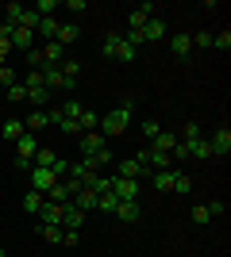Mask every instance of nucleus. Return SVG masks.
Returning a JSON list of instances; mask_svg holds the SVG:
<instances>
[{
  "mask_svg": "<svg viewBox=\"0 0 231 257\" xmlns=\"http://www.w3.org/2000/svg\"><path fill=\"white\" fill-rule=\"evenodd\" d=\"M131 100H123V104H116L108 111V115L100 119V131H104V135H127V127H131Z\"/></svg>",
  "mask_w": 231,
  "mask_h": 257,
  "instance_id": "nucleus-1",
  "label": "nucleus"
},
{
  "mask_svg": "<svg viewBox=\"0 0 231 257\" xmlns=\"http://www.w3.org/2000/svg\"><path fill=\"white\" fill-rule=\"evenodd\" d=\"M35 150H39V139H35L31 131H27L23 139H16V161H23V165H31Z\"/></svg>",
  "mask_w": 231,
  "mask_h": 257,
  "instance_id": "nucleus-2",
  "label": "nucleus"
},
{
  "mask_svg": "<svg viewBox=\"0 0 231 257\" xmlns=\"http://www.w3.org/2000/svg\"><path fill=\"white\" fill-rule=\"evenodd\" d=\"M62 226H66V230H81V226H85V211H81L73 200L62 204Z\"/></svg>",
  "mask_w": 231,
  "mask_h": 257,
  "instance_id": "nucleus-3",
  "label": "nucleus"
},
{
  "mask_svg": "<svg viewBox=\"0 0 231 257\" xmlns=\"http://www.w3.org/2000/svg\"><path fill=\"white\" fill-rule=\"evenodd\" d=\"M54 173H50V169H35V165H31V188H35V192H50V188H54Z\"/></svg>",
  "mask_w": 231,
  "mask_h": 257,
  "instance_id": "nucleus-4",
  "label": "nucleus"
},
{
  "mask_svg": "<svg viewBox=\"0 0 231 257\" xmlns=\"http://www.w3.org/2000/svg\"><path fill=\"white\" fill-rule=\"evenodd\" d=\"M39 50H43V69H46V65H62V62H66V46H62V43H43Z\"/></svg>",
  "mask_w": 231,
  "mask_h": 257,
  "instance_id": "nucleus-5",
  "label": "nucleus"
},
{
  "mask_svg": "<svg viewBox=\"0 0 231 257\" xmlns=\"http://www.w3.org/2000/svg\"><path fill=\"white\" fill-rule=\"evenodd\" d=\"M112 192L120 200H135L139 196V181H127V177H112Z\"/></svg>",
  "mask_w": 231,
  "mask_h": 257,
  "instance_id": "nucleus-6",
  "label": "nucleus"
},
{
  "mask_svg": "<svg viewBox=\"0 0 231 257\" xmlns=\"http://www.w3.org/2000/svg\"><path fill=\"white\" fill-rule=\"evenodd\" d=\"M208 142H212V154H216V158H227V154H231V131L227 127H220Z\"/></svg>",
  "mask_w": 231,
  "mask_h": 257,
  "instance_id": "nucleus-7",
  "label": "nucleus"
},
{
  "mask_svg": "<svg viewBox=\"0 0 231 257\" xmlns=\"http://www.w3.org/2000/svg\"><path fill=\"white\" fill-rule=\"evenodd\" d=\"M143 173H146V165H139L135 158H123L120 165H116V177H127V181H139Z\"/></svg>",
  "mask_w": 231,
  "mask_h": 257,
  "instance_id": "nucleus-8",
  "label": "nucleus"
},
{
  "mask_svg": "<svg viewBox=\"0 0 231 257\" xmlns=\"http://www.w3.org/2000/svg\"><path fill=\"white\" fill-rule=\"evenodd\" d=\"M12 50H35V31H27V27H16L12 31Z\"/></svg>",
  "mask_w": 231,
  "mask_h": 257,
  "instance_id": "nucleus-9",
  "label": "nucleus"
},
{
  "mask_svg": "<svg viewBox=\"0 0 231 257\" xmlns=\"http://www.w3.org/2000/svg\"><path fill=\"white\" fill-rule=\"evenodd\" d=\"M112 215H120L123 223H139V215H143V207H139V200H120V207Z\"/></svg>",
  "mask_w": 231,
  "mask_h": 257,
  "instance_id": "nucleus-10",
  "label": "nucleus"
},
{
  "mask_svg": "<svg viewBox=\"0 0 231 257\" xmlns=\"http://www.w3.org/2000/svg\"><path fill=\"white\" fill-rule=\"evenodd\" d=\"M185 146H189V158H197V161H212L216 158V154H212V142L204 139V135H200L197 142H185Z\"/></svg>",
  "mask_w": 231,
  "mask_h": 257,
  "instance_id": "nucleus-11",
  "label": "nucleus"
},
{
  "mask_svg": "<svg viewBox=\"0 0 231 257\" xmlns=\"http://www.w3.org/2000/svg\"><path fill=\"white\" fill-rule=\"evenodd\" d=\"M139 35H143V43H162V39H166V23L154 16V20H146V27Z\"/></svg>",
  "mask_w": 231,
  "mask_h": 257,
  "instance_id": "nucleus-12",
  "label": "nucleus"
},
{
  "mask_svg": "<svg viewBox=\"0 0 231 257\" xmlns=\"http://www.w3.org/2000/svg\"><path fill=\"white\" fill-rule=\"evenodd\" d=\"M39 219H43V226H62V204H50V200H46Z\"/></svg>",
  "mask_w": 231,
  "mask_h": 257,
  "instance_id": "nucleus-13",
  "label": "nucleus"
},
{
  "mask_svg": "<svg viewBox=\"0 0 231 257\" xmlns=\"http://www.w3.org/2000/svg\"><path fill=\"white\" fill-rule=\"evenodd\" d=\"M177 169V165H174ZM174 169H158V173H150V184L158 188V192H174Z\"/></svg>",
  "mask_w": 231,
  "mask_h": 257,
  "instance_id": "nucleus-14",
  "label": "nucleus"
},
{
  "mask_svg": "<svg viewBox=\"0 0 231 257\" xmlns=\"http://www.w3.org/2000/svg\"><path fill=\"white\" fill-rule=\"evenodd\" d=\"M81 150H85V158H93V154L108 150V146H104V139H100L97 131H89V135H81Z\"/></svg>",
  "mask_w": 231,
  "mask_h": 257,
  "instance_id": "nucleus-15",
  "label": "nucleus"
},
{
  "mask_svg": "<svg viewBox=\"0 0 231 257\" xmlns=\"http://www.w3.org/2000/svg\"><path fill=\"white\" fill-rule=\"evenodd\" d=\"M43 204H46V196H43V192H35V188L20 200V207H23L27 215H39V211H43Z\"/></svg>",
  "mask_w": 231,
  "mask_h": 257,
  "instance_id": "nucleus-16",
  "label": "nucleus"
},
{
  "mask_svg": "<svg viewBox=\"0 0 231 257\" xmlns=\"http://www.w3.org/2000/svg\"><path fill=\"white\" fill-rule=\"evenodd\" d=\"M58 69H62V88L69 92V88L77 85V77H81V65H77V62H62Z\"/></svg>",
  "mask_w": 231,
  "mask_h": 257,
  "instance_id": "nucleus-17",
  "label": "nucleus"
},
{
  "mask_svg": "<svg viewBox=\"0 0 231 257\" xmlns=\"http://www.w3.org/2000/svg\"><path fill=\"white\" fill-rule=\"evenodd\" d=\"M58 27H62V23H58L54 16H46V20H39V27H35V35H43L46 43H54V39H58Z\"/></svg>",
  "mask_w": 231,
  "mask_h": 257,
  "instance_id": "nucleus-18",
  "label": "nucleus"
},
{
  "mask_svg": "<svg viewBox=\"0 0 231 257\" xmlns=\"http://www.w3.org/2000/svg\"><path fill=\"white\" fill-rule=\"evenodd\" d=\"M54 161H58V154L50 150V146H39V150H35V158H31V165H35V169H50Z\"/></svg>",
  "mask_w": 231,
  "mask_h": 257,
  "instance_id": "nucleus-19",
  "label": "nucleus"
},
{
  "mask_svg": "<svg viewBox=\"0 0 231 257\" xmlns=\"http://www.w3.org/2000/svg\"><path fill=\"white\" fill-rule=\"evenodd\" d=\"M73 204L81 207L85 215H89V211H97V192H93V188H81V192L73 196Z\"/></svg>",
  "mask_w": 231,
  "mask_h": 257,
  "instance_id": "nucleus-20",
  "label": "nucleus"
},
{
  "mask_svg": "<svg viewBox=\"0 0 231 257\" xmlns=\"http://www.w3.org/2000/svg\"><path fill=\"white\" fill-rule=\"evenodd\" d=\"M23 127L31 131V135H39L43 127H50V119H46V111H31V115L23 119Z\"/></svg>",
  "mask_w": 231,
  "mask_h": 257,
  "instance_id": "nucleus-21",
  "label": "nucleus"
},
{
  "mask_svg": "<svg viewBox=\"0 0 231 257\" xmlns=\"http://www.w3.org/2000/svg\"><path fill=\"white\" fill-rule=\"evenodd\" d=\"M77 127H81V135H89V131H97V127H100V115H97V111H89V107H85V111L77 115Z\"/></svg>",
  "mask_w": 231,
  "mask_h": 257,
  "instance_id": "nucleus-22",
  "label": "nucleus"
},
{
  "mask_svg": "<svg viewBox=\"0 0 231 257\" xmlns=\"http://www.w3.org/2000/svg\"><path fill=\"white\" fill-rule=\"evenodd\" d=\"M170 50H174L177 58H189V50H193V39H189V35H174V39H170Z\"/></svg>",
  "mask_w": 231,
  "mask_h": 257,
  "instance_id": "nucleus-23",
  "label": "nucleus"
},
{
  "mask_svg": "<svg viewBox=\"0 0 231 257\" xmlns=\"http://www.w3.org/2000/svg\"><path fill=\"white\" fill-rule=\"evenodd\" d=\"M27 104H35V111H43V104H50V88H27Z\"/></svg>",
  "mask_w": 231,
  "mask_h": 257,
  "instance_id": "nucleus-24",
  "label": "nucleus"
},
{
  "mask_svg": "<svg viewBox=\"0 0 231 257\" xmlns=\"http://www.w3.org/2000/svg\"><path fill=\"white\" fill-rule=\"evenodd\" d=\"M23 135H27V127H23V119H8V123H4V139H8V142L23 139Z\"/></svg>",
  "mask_w": 231,
  "mask_h": 257,
  "instance_id": "nucleus-25",
  "label": "nucleus"
},
{
  "mask_svg": "<svg viewBox=\"0 0 231 257\" xmlns=\"http://www.w3.org/2000/svg\"><path fill=\"white\" fill-rule=\"evenodd\" d=\"M139 135H143L146 142H154L158 135H162V123H158V119H143V127H139Z\"/></svg>",
  "mask_w": 231,
  "mask_h": 257,
  "instance_id": "nucleus-26",
  "label": "nucleus"
},
{
  "mask_svg": "<svg viewBox=\"0 0 231 257\" xmlns=\"http://www.w3.org/2000/svg\"><path fill=\"white\" fill-rule=\"evenodd\" d=\"M150 146H154V150H162V154H174V146H177V135H166V131H162V135H158V139H154Z\"/></svg>",
  "mask_w": 231,
  "mask_h": 257,
  "instance_id": "nucleus-27",
  "label": "nucleus"
},
{
  "mask_svg": "<svg viewBox=\"0 0 231 257\" xmlns=\"http://www.w3.org/2000/svg\"><path fill=\"white\" fill-rule=\"evenodd\" d=\"M135 54H139V46H131V43H123V39H120V50H116V62L131 65V62H135Z\"/></svg>",
  "mask_w": 231,
  "mask_h": 257,
  "instance_id": "nucleus-28",
  "label": "nucleus"
},
{
  "mask_svg": "<svg viewBox=\"0 0 231 257\" xmlns=\"http://www.w3.org/2000/svg\"><path fill=\"white\" fill-rule=\"evenodd\" d=\"M46 200H50V204H69V200H73V196H69V192H66V184L58 181V184H54V188H50V192H46Z\"/></svg>",
  "mask_w": 231,
  "mask_h": 257,
  "instance_id": "nucleus-29",
  "label": "nucleus"
},
{
  "mask_svg": "<svg viewBox=\"0 0 231 257\" xmlns=\"http://www.w3.org/2000/svg\"><path fill=\"white\" fill-rule=\"evenodd\" d=\"M77 35H81V31H77V23H62V27H58V39H54V43L66 46V43H73Z\"/></svg>",
  "mask_w": 231,
  "mask_h": 257,
  "instance_id": "nucleus-30",
  "label": "nucleus"
},
{
  "mask_svg": "<svg viewBox=\"0 0 231 257\" xmlns=\"http://www.w3.org/2000/svg\"><path fill=\"white\" fill-rule=\"evenodd\" d=\"M97 207H100V211H116V207H120V196H116V192H100Z\"/></svg>",
  "mask_w": 231,
  "mask_h": 257,
  "instance_id": "nucleus-31",
  "label": "nucleus"
},
{
  "mask_svg": "<svg viewBox=\"0 0 231 257\" xmlns=\"http://www.w3.org/2000/svg\"><path fill=\"white\" fill-rule=\"evenodd\" d=\"M174 192H181V196H189L193 192V181H189L181 169H174Z\"/></svg>",
  "mask_w": 231,
  "mask_h": 257,
  "instance_id": "nucleus-32",
  "label": "nucleus"
},
{
  "mask_svg": "<svg viewBox=\"0 0 231 257\" xmlns=\"http://www.w3.org/2000/svg\"><path fill=\"white\" fill-rule=\"evenodd\" d=\"M120 39H123V35H108V39L100 43V50H104V58H112V62H116V50H120Z\"/></svg>",
  "mask_w": 231,
  "mask_h": 257,
  "instance_id": "nucleus-33",
  "label": "nucleus"
},
{
  "mask_svg": "<svg viewBox=\"0 0 231 257\" xmlns=\"http://www.w3.org/2000/svg\"><path fill=\"white\" fill-rule=\"evenodd\" d=\"M193 223H197V226H208V223H212L208 204H197V207H193Z\"/></svg>",
  "mask_w": 231,
  "mask_h": 257,
  "instance_id": "nucleus-34",
  "label": "nucleus"
},
{
  "mask_svg": "<svg viewBox=\"0 0 231 257\" xmlns=\"http://www.w3.org/2000/svg\"><path fill=\"white\" fill-rule=\"evenodd\" d=\"M39 234H43V242L58 246V242H62V226H39Z\"/></svg>",
  "mask_w": 231,
  "mask_h": 257,
  "instance_id": "nucleus-35",
  "label": "nucleus"
},
{
  "mask_svg": "<svg viewBox=\"0 0 231 257\" xmlns=\"http://www.w3.org/2000/svg\"><path fill=\"white\" fill-rule=\"evenodd\" d=\"M197 139H200V127H197V123H185L181 135H177V142H197Z\"/></svg>",
  "mask_w": 231,
  "mask_h": 257,
  "instance_id": "nucleus-36",
  "label": "nucleus"
},
{
  "mask_svg": "<svg viewBox=\"0 0 231 257\" xmlns=\"http://www.w3.org/2000/svg\"><path fill=\"white\" fill-rule=\"evenodd\" d=\"M212 46H216V50H223V54L231 50V31H227V27H223L220 35H212Z\"/></svg>",
  "mask_w": 231,
  "mask_h": 257,
  "instance_id": "nucleus-37",
  "label": "nucleus"
},
{
  "mask_svg": "<svg viewBox=\"0 0 231 257\" xmlns=\"http://www.w3.org/2000/svg\"><path fill=\"white\" fill-rule=\"evenodd\" d=\"M58 8H62L58 0H39V8H35V12H39V20H46V16H54Z\"/></svg>",
  "mask_w": 231,
  "mask_h": 257,
  "instance_id": "nucleus-38",
  "label": "nucleus"
},
{
  "mask_svg": "<svg viewBox=\"0 0 231 257\" xmlns=\"http://www.w3.org/2000/svg\"><path fill=\"white\" fill-rule=\"evenodd\" d=\"M62 246H81V230H66V226H62Z\"/></svg>",
  "mask_w": 231,
  "mask_h": 257,
  "instance_id": "nucleus-39",
  "label": "nucleus"
},
{
  "mask_svg": "<svg viewBox=\"0 0 231 257\" xmlns=\"http://www.w3.org/2000/svg\"><path fill=\"white\" fill-rule=\"evenodd\" d=\"M8 16H4V23H12V27H16V23H20V16H23V4H8Z\"/></svg>",
  "mask_w": 231,
  "mask_h": 257,
  "instance_id": "nucleus-40",
  "label": "nucleus"
},
{
  "mask_svg": "<svg viewBox=\"0 0 231 257\" xmlns=\"http://www.w3.org/2000/svg\"><path fill=\"white\" fill-rule=\"evenodd\" d=\"M0 85H4V88H12V85H16V73H12V65H8V62L0 65Z\"/></svg>",
  "mask_w": 231,
  "mask_h": 257,
  "instance_id": "nucleus-41",
  "label": "nucleus"
},
{
  "mask_svg": "<svg viewBox=\"0 0 231 257\" xmlns=\"http://www.w3.org/2000/svg\"><path fill=\"white\" fill-rule=\"evenodd\" d=\"M58 131H66V135H81V127H77V119H62V123H58Z\"/></svg>",
  "mask_w": 231,
  "mask_h": 257,
  "instance_id": "nucleus-42",
  "label": "nucleus"
},
{
  "mask_svg": "<svg viewBox=\"0 0 231 257\" xmlns=\"http://www.w3.org/2000/svg\"><path fill=\"white\" fill-rule=\"evenodd\" d=\"M193 39V46H212V35L208 31H197V35H189Z\"/></svg>",
  "mask_w": 231,
  "mask_h": 257,
  "instance_id": "nucleus-43",
  "label": "nucleus"
},
{
  "mask_svg": "<svg viewBox=\"0 0 231 257\" xmlns=\"http://www.w3.org/2000/svg\"><path fill=\"white\" fill-rule=\"evenodd\" d=\"M8 100H27V88H23V85H12L8 88Z\"/></svg>",
  "mask_w": 231,
  "mask_h": 257,
  "instance_id": "nucleus-44",
  "label": "nucleus"
},
{
  "mask_svg": "<svg viewBox=\"0 0 231 257\" xmlns=\"http://www.w3.org/2000/svg\"><path fill=\"white\" fill-rule=\"evenodd\" d=\"M208 211H212V219H216V215H223V211H227V204H223V200H212V204H208Z\"/></svg>",
  "mask_w": 231,
  "mask_h": 257,
  "instance_id": "nucleus-45",
  "label": "nucleus"
},
{
  "mask_svg": "<svg viewBox=\"0 0 231 257\" xmlns=\"http://www.w3.org/2000/svg\"><path fill=\"white\" fill-rule=\"evenodd\" d=\"M62 8H69V12H85L89 4H85V0H66V4H62Z\"/></svg>",
  "mask_w": 231,
  "mask_h": 257,
  "instance_id": "nucleus-46",
  "label": "nucleus"
},
{
  "mask_svg": "<svg viewBox=\"0 0 231 257\" xmlns=\"http://www.w3.org/2000/svg\"><path fill=\"white\" fill-rule=\"evenodd\" d=\"M0 257H8V253H4V249H0Z\"/></svg>",
  "mask_w": 231,
  "mask_h": 257,
  "instance_id": "nucleus-47",
  "label": "nucleus"
}]
</instances>
